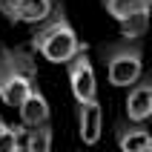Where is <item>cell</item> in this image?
<instances>
[{
  "instance_id": "1",
  "label": "cell",
  "mask_w": 152,
  "mask_h": 152,
  "mask_svg": "<svg viewBox=\"0 0 152 152\" xmlns=\"http://www.w3.org/2000/svg\"><path fill=\"white\" fill-rule=\"evenodd\" d=\"M32 46L40 52L46 60H52V63H69L72 58H77V55L83 52L75 29H72V23L66 20L63 12H55V15L34 32Z\"/></svg>"
},
{
  "instance_id": "2",
  "label": "cell",
  "mask_w": 152,
  "mask_h": 152,
  "mask_svg": "<svg viewBox=\"0 0 152 152\" xmlns=\"http://www.w3.org/2000/svg\"><path fill=\"white\" fill-rule=\"evenodd\" d=\"M34 89L37 86H34L32 60L23 52L3 49L0 52V101L12 109H20Z\"/></svg>"
},
{
  "instance_id": "3",
  "label": "cell",
  "mask_w": 152,
  "mask_h": 152,
  "mask_svg": "<svg viewBox=\"0 0 152 152\" xmlns=\"http://www.w3.org/2000/svg\"><path fill=\"white\" fill-rule=\"evenodd\" d=\"M103 58H106V75H109L112 86H135L141 80L144 52H141L138 43H132V40L112 43V46L103 49Z\"/></svg>"
},
{
  "instance_id": "4",
  "label": "cell",
  "mask_w": 152,
  "mask_h": 152,
  "mask_svg": "<svg viewBox=\"0 0 152 152\" xmlns=\"http://www.w3.org/2000/svg\"><path fill=\"white\" fill-rule=\"evenodd\" d=\"M69 69V86H72V95H75L77 103H89V101H98V83H95V69H92V60L86 55V49L72 58L66 63Z\"/></svg>"
},
{
  "instance_id": "5",
  "label": "cell",
  "mask_w": 152,
  "mask_h": 152,
  "mask_svg": "<svg viewBox=\"0 0 152 152\" xmlns=\"http://www.w3.org/2000/svg\"><path fill=\"white\" fill-rule=\"evenodd\" d=\"M126 118L132 124H144L152 118V77H141L126 95Z\"/></svg>"
},
{
  "instance_id": "6",
  "label": "cell",
  "mask_w": 152,
  "mask_h": 152,
  "mask_svg": "<svg viewBox=\"0 0 152 152\" xmlns=\"http://www.w3.org/2000/svg\"><path fill=\"white\" fill-rule=\"evenodd\" d=\"M77 132H80V141H83L86 146H95L98 141H101L103 112H101V103L98 101L77 103Z\"/></svg>"
},
{
  "instance_id": "7",
  "label": "cell",
  "mask_w": 152,
  "mask_h": 152,
  "mask_svg": "<svg viewBox=\"0 0 152 152\" xmlns=\"http://www.w3.org/2000/svg\"><path fill=\"white\" fill-rule=\"evenodd\" d=\"M17 112H20L23 126H29V129H37V126H43V124H49V103H46L40 89H34Z\"/></svg>"
},
{
  "instance_id": "8",
  "label": "cell",
  "mask_w": 152,
  "mask_h": 152,
  "mask_svg": "<svg viewBox=\"0 0 152 152\" xmlns=\"http://www.w3.org/2000/svg\"><path fill=\"white\" fill-rule=\"evenodd\" d=\"M52 15H55L52 12V0H20L17 12H15V20H20V23H46Z\"/></svg>"
},
{
  "instance_id": "9",
  "label": "cell",
  "mask_w": 152,
  "mask_h": 152,
  "mask_svg": "<svg viewBox=\"0 0 152 152\" xmlns=\"http://www.w3.org/2000/svg\"><path fill=\"white\" fill-rule=\"evenodd\" d=\"M118 23H121V32H124V37L135 43L138 37L146 32V26H149V9H146V3L135 6L132 12H129V15H124V17H121Z\"/></svg>"
},
{
  "instance_id": "10",
  "label": "cell",
  "mask_w": 152,
  "mask_h": 152,
  "mask_svg": "<svg viewBox=\"0 0 152 152\" xmlns=\"http://www.w3.org/2000/svg\"><path fill=\"white\" fill-rule=\"evenodd\" d=\"M118 149L121 152H149L152 135L144 126H126V129L118 132Z\"/></svg>"
},
{
  "instance_id": "11",
  "label": "cell",
  "mask_w": 152,
  "mask_h": 152,
  "mask_svg": "<svg viewBox=\"0 0 152 152\" xmlns=\"http://www.w3.org/2000/svg\"><path fill=\"white\" fill-rule=\"evenodd\" d=\"M26 152H52V126L49 124L26 132Z\"/></svg>"
},
{
  "instance_id": "12",
  "label": "cell",
  "mask_w": 152,
  "mask_h": 152,
  "mask_svg": "<svg viewBox=\"0 0 152 152\" xmlns=\"http://www.w3.org/2000/svg\"><path fill=\"white\" fill-rule=\"evenodd\" d=\"M26 132L23 126H6L0 132V152H26Z\"/></svg>"
},
{
  "instance_id": "13",
  "label": "cell",
  "mask_w": 152,
  "mask_h": 152,
  "mask_svg": "<svg viewBox=\"0 0 152 152\" xmlns=\"http://www.w3.org/2000/svg\"><path fill=\"white\" fill-rule=\"evenodd\" d=\"M17 3L20 0H0V12L9 17V20H15V12H17Z\"/></svg>"
},
{
  "instance_id": "14",
  "label": "cell",
  "mask_w": 152,
  "mask_h": 152,
  "mask_svg": "<svg viewBox=\"0 0 152 152\" xmlns=\"http://www.w3.org/2000/svg\"><path fill=\"white\" fill-rule=\"evenodd\" d=\"M9 126V124H6V121H3V118H0V132H3V129H6Z\"/></svg>"
},
{
  "instance_id": "15",
  "label": "cell",
  "mask_w": 152,
  "mask_h": 152,
  "mask_svg": "<svg viewBox=\"0 0 152 152\" xmlns=\"http://www.w3.org/2000/svg\"><path fill=\"white\" fill-rule=\"evenodd\" d=\"M149 152H152V149H149Z\"/></svg>"
}]
</instances>
